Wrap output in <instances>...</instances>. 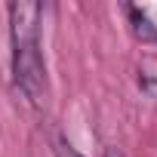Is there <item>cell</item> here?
Instances as JSON below:
<instances>
[{"mask_svg": "<svg viewBox=\"0 0 157 157\" xmlns=\"http://www.w3.org/2000/svg\"><path fill=\"white\" fill-rule=\"evenodd\" d=\"M10 40H13V80L25 99L34 105L46 96V65L40 52V6L37 3H10Z\"/></svg>", "mask_w": 157, "mask_h": 157, "instance_id": "6da1fadb", "label": "cell"}, {"mask_svg": "<svg viewBox=\"0 0 157 157\" xmlns=\"http://www.w3.org/2000/svg\"><path fill=\"white\" fill-rule=\"evenodd\" d=\"M126 19L142 43H157V3H126Z\"/></svg>", "mask_w": 157, "mask_h": 157, "instance_id": "7a4b0ae2", "label": "cell"}, {"mask_svg": "<svg viewBox=\"0 0 157 157\" xmlns=\"http://www.w3.org/2000/svg\"><path fill=\"white\" fill-rule=\"evenodd\" d=\"M139 86H142V90H145L148 96H154V99H157V80H154L151 74H145V71L139 74Z\"/></svg>", "mask_w": 157, "mask_h": 157, "instance_id": "3957f363", "label": "cell"}, {"mask_svg": "<svg viewBox=\"0 0 157 157\" xmlns=\"http://www.w3.org/2000/svg\"><path fill=\"white\" fill-rule=\"evenodd\" d=\"M105 157H123V154H120L117 148H108V151H105Z\"/></svg>", "mask_w": 157, "mask_h": 157, "instance_id": "277c9868", "label": "cell"}]
</instances>
